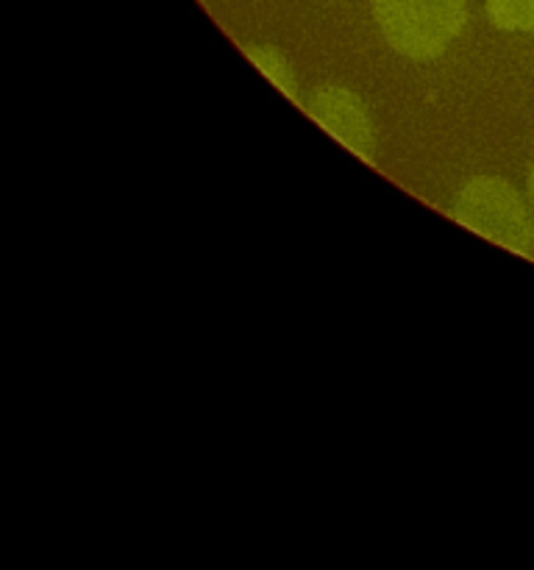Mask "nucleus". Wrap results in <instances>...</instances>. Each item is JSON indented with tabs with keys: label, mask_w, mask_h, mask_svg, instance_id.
<instances>
[{
	"label": "nucleus",
	"mask_w": 534,
	"mask_h": 570,
	"mask_svg": "<svg viewBox=\"0 0 534 570\" xmlns=\"http://www.w3.org/2000/svg\"><path fill=\"white\" fill-rule=\"evenodd\" d=\"M487 17L501 31L534 33V0H487Z\"/></svg>",
	"instance_id": "nucleus-5"
},
{
	"label": "nucleus",
	"mask_w": 534,
	"mask_h": 570,
	"mask_svg": "<svg viewBox=\"0 0 534 570\" xmlns=\"http://www.w3.org/2000/svg\"><path fill=\"white\" fill-rule=\"evenodd\" d=\"M306 111L350 154H356L367 165L376 161V131H373L370 111L362 104L359 95L337 83H323L312 92Z\"/></svg>",
	"instance_id": "nucleus-3"
},
{
	"label": "nucleus",
	"mask_w": 534,
	"mask_h": 570,
	"mask_svg": "<svg viewBox=\"0 0 534 570\" xmlns=\"http://www.w3.org/2000/svg\"><path fill=\"white\" fill-rule=\"evenodd\" d=\"M451 217L467 232L517 256H534V220L526 200L504 178L476 176L456 193Z\"/></svg>",
	"instance_id": "nucleus-2"
},
{
	"label": "nucleus",
	"mask_w": 534,
	"mask_h": 570,
	"mask_svg": "<svg viewBox=\"0 0 534 570\" xmlns=\"http://www.w3.org/2000/svg\"><path fill=\"white\" fill-rule=\"evenodd\" d=\"M389 48L409 61H434L467 22L465 0H370Z\"/></svg>",
	"instance_id": "nucleus-1"
},
{
	"label": "nucleus",
	"mask_w": 534,
	"mask_h": 570,
	"mask_svg": "<svg viewBox=\"0 0 534 570\" xmlns=\"http://www.w3.org/2000/svg\"><path fill=\"white\" fill-rule=\"evenodd\" d=\"M526 189H528V198H532V204H534V165H532V170H528V178H526Z\"/></svg>",
	"instance_id": "nucleus-6"
},
{
	"label": "nucleus",
	"mask_w": 534,
	"mask_h": 570,
	"mask_svg": "<svg viewBox=\"0 0 534 570\" xmlns=\"http://www.w3.org/2000/svg\"><path fill=\"white\" fill-rule=\"evenodd\" d=\"M243 53L248 56L250 65L267 76V81L276 83L293 104H298V78H295L289 59L273 45H243Z\"/></svg>",
	"instance_id": "nucleus-4"
}]
</instances>
